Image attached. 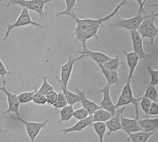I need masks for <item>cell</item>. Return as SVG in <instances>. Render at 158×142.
Listing matches in <instances>:
<instances>
[{
    "label": "cell",
    "instance_id": "cell-2",
    "mask_svg": "<svg viewBox=\"0 0 158 142\" xmlns=\"http://www.w3.org/2000/svg\"><path fill=\"white\" fill-rule=\"evenodd\" d=\"M139 5V9L137 13L129 18H123L118 17L115 21L109 25L110 28H122L129 31L137 30L145 18L147 17L148 13L145 10L144 5L146 1H136Z\"/></svg>",
    "mask_w": 158,
    "mask_h": 142
},
{
    "label": "cell",
    "instance_id": "cell-9",
    "mask_svg": "<svg viewBox=\"0 0 158 142\" xmlns=\"http://www.w3.org/2000/svg\"><path fill=\"white\" fill-rule=\"evenodd\" d=\"M86 56L82 54L76 58L70 56L67 61L64 63L61 68L60 71V82L66 88H68L69 83L72 75L74 65L77 62L85 58Z\"/></svg>",
    "mask_w": 158,
    "mask_h": 142
},
{
    "label": "cell",
    "instance_id": "cell-41",
    "mask_svg": "<svg viewBox=\"0 0 158 142\" xmlns=\"http://www.w3.org/2000/svg\"><path fill=\"white\" fill-rule=\"evenodd\" d=\"M0 142H1V141H0Z\"/></svg>",
    "mask_w": 158,
    "mask_h": 142
},
{
    "label": "cell",
    "instance_id": "cell-4",
    "mask_svg": "<svg viewBox=\"0 0 158 142\" xmlns=\"http://www.w3.org/2000/svg\"><path fill=\"white\" fill-rule=\"evenodd\" d=\"M53 1L50 0H10L7 2L6 6L17 5L28 10L36 12L41 19H44L47 15V11L44 10L46 4Z\"/></svg>",
    "mask_w": 158,
    "mask_h": 142
},
{
    "label": "cell",
    "instance_id": "cell-40",
    "mask_svg": "<svg viewBox=\"0 0 158 142\" xmlns=\"http://www.w3.org/2000/svg\"><path fill=\"white\" fill-rule=\"evenodd\" d=\"M156 102H157V103H158V99H157V101Z\"/></svg>",
    "mask_w": 158,
    "mask_h": 142
},
{
    "label": "cell",
    "instance_id": "cell-3",
    "mask_svg": "<svg viewBox=\"0 0 158 142\" xmlns=\"http://www.w3.org/2000/svg\"><path fill=\"white\" fill-rule=\"evenodd\" d=\"M142 98H136L134 95L133 91L131 85V82L127 81L123 86L121 93L118 98L117 103L115 104L117 109L126 106L127 105L132 104L134 106L135 109V117L136 120L139 119V104L138 102Z\"/></svg>",
    "mask_w": 158,
    "mask_h": 142
},
{
    "label": "cell",
    "instance_id": "cell-11",
    "mask_svg": "<svg viewBox=\"0 0 158 142\" xmlns=\"http://www.w3.org/2000/svg\"><path fill=\"white\" fill-rule=\"evenodd\" d=\"M110 86L106 84L103 88L98 91V93L103 94V98L100 103L101 108L110 112L112 116L116 114L118 109L113 103L110 96Z\"/></svg>",
    "mask_w": 158,
    "mask_h": 142
},
{
    "label": "cell",
    "instance_id": "cell-24",
    "mask_svg": "<svg viewBox=\"0 0 158 142\" xmlns=\"http://www.w3.org/2000/svg\"><path fill=\"white\" fill-rule=\"evenodd\" d=\"M74 109L73 106L68 105L61 109L60 112V122L69 121L74 116Z\"/></svg>",
    "mask_w": 158,
    "mask_h": 142
},
{
    "label": "cell",
    "instance_id": "cell-35",
    "mask_svg": "<svg viewBox=\"0 0 158 142\" xmlns=\"http://www.w3.org/2000/svg\"><path fill=\"white\" fill-rule=\"evenodd\" d=\"M58 98V93L55 90L51 91L46 95L47 105L53 106L56 103Z\"/></svg>",
    "mask_w": 158,
    "mask_h": 142
},
{
    "label": "cell",
    "instance_id": "cell-7",
    "mask_svg": "<svg viewBox=\"0 0 158 142\" xmlns=\"http://www.w3.org/2000/svg\"><path fill=\"white\" fill-rule=\"evenodd\" d=\"M11 118L16 119L24 124L26 128V132L31 142H35L36 138L39 136L43 129H47L48 120L42 121H28L21 118L20 116H13Z\"/></svg>",
    "mask_w": 158,
    "mask_h": 142
},
{
    "label": "cell",
    "instance_id": "cell-22",
    "mask_svg": "<svg viewBox=\"0 0 158 142\" xmlns=\"http://www.w3.org/2000/svg\"><path fill=\"white\" fill-rule=\"evenodd\" d=\"M65 2L66 8L64 10L61 12H58L56 14V17L62 16H68L74 19L75 16H77L75 12V6L77 2V1H64Z\"/></svg>",
    "mask_w": 158,
    "mask_h": 142
},
{
    "label": "cell",
    "instance_id": "cell-26",
    "mask_svg": "<svg viewBox=\"0 0 158 142\" xmlns=\"http://www.w3.org/2000/svg\"><path fill=\"white\" fill-rule=\"evenodd\" d=\"M38 91L37 87H34V90L31 91L22 92L18 95L19 100L20 104H27L32 101L34 94Z\"/></svg>",
    "mask_w": 158,
    "mask_h": 142
},
{
    "label": "cell",
    "instance_id": "cell-1",
    "mask_svg": "<svg viewBox=\"0 0 158 142\" xmlns=\"http://www.w3.org/2000/svg\"><path fill=\"white\" fill-rule=\"evenodd\" d=\"M129 4L127 1H122L116 6L114 10L106 16L98 18H80L77 16L74 19L77 25L72 35L75 41H78L81 44L82 50L87 48V41L92 38L100 40L98 33L101 25L115 16L119 10L124 6Z\"/></svg>",
    "mask_w": 158,
    "mask_h": 142
},
{
    "label": "cell",
    "instance_id": "cell-29",
    "mask_svg": "<svg viewBox=\"0 0 158 142\" xmlns=\"http://www.w3.org/2000/svg\"><path fill=\"white\" fill-rule=\"evenodd\" d=\"M54 90L52 86L48 82L47 76H44L43 78V82L40 87L38 89V92L40 94L46 96L51 91Z\"/></svg>",
    "mask_w": 158,
    "mask_h": 142
},
{
    "label": "cell",
    "instance_id": "cell-32",
    "mask_svg": "<svg viewBox=\"0 0 158 142\" xmlns=\"http://www.w3.org/2000/svg\"><path fill=\"white\" fill-rule=\"evenodd\" d=\"M147 69L150 77L149 85L154 86L158 85V70L153 69L149 66Z\"/></svg>",
    "mask_w": 158,
    "mask_h": 142
},
{
    "label": "cell",
    "instance_id": "cell-23",
    "mask_svg": "<svg viewBox=\"0 0 158 142\" xmlns=\"http://www.w3.org/2000/svg\"><path fill=\"white\" fill-rule=\"evenodd\" d=\"M113 116L110 112L103 109H100L95 111L92 115L93 123L94 122L106 123Z\"/></svg>",
    "mask_w": 158,
    "mask_h": 142
},
{
    "label": "cell",
    "instance_id": "cell-37",
    "mask_svg": "<svg viewBox=\"0 0 158 142\" xmlns=\"http://www.w3.org/2000/svg\"><path fill=\"white\" fill-rule=\"evenodd\" d=\"M148 115H150V116L158 115V103L157 102H152Z\"/></svg>",
    "mask_w": 158,
    "mask_h": 142
},
{
    "label": "cell",
    "instance_id": "cell-5",
    "mask_svg": "<svg viewBox=\"0 0 158 142\" xmlns=\"http://www.w3.org/2000/svg\"><path fill=\"white\" fill-rule=\"evenodd\" d=\"M29 25H32L38 27L40 29H43L44 28L43 25L32 20L29 12L27 9L22 8V11L18 17L16 21L14 23H11L7 25L6 31L2 40L4 41H6L8 38L11 31L14 29L20 27L26 26Z\"/></svg>",
    "mask_w": 158,
    "mask_h": 142
},
{
    "label": "cell",
    "instance_id": "cell-19",
    "mask_svg": "<svg viewBox=\"0 0 158 142\" xmlns=\"http://www.w3.org/2000/svg\"><path fill=\"white\" fill-rule=\"evenodd\" d=\"M56 80L62 89V92L64 94L68 105L73 106L75 104L80 102V97L77 93H74L69 90L68 88H66L60 82V78L56 76Z\"/></svg>",
    "mask_w": 158,
    "mask_h": 142
},
{
    "label": "cell",
    "instance_id": "cell-17",
    "mask_svg": "<svg viewBox=\"0 0 158 142\" xmlns=\"http://www.w3.org/2000/svg\"><path fill=\"white\" fill-rule=\"evenodd\" d=\"M93 117L92 116H90L85 119L78 121L71 127L62 129L61 131L65 134L71 132H79L82 131L85 128L93 125Z\"/></svg>",
    "mask_w": 158,
    "mask_h": 142
},
{
    "label": "cell",
    "instance_id": "cell-10",
    "mask_svg": "<svg viewBox=\"0 0 158 142\" xmlns=\"http://www.w3.org/2000/svg\"><path fill=\"white\" fill-rule=\"evenodd\" d=\"M131 39L132 43L133 52H135L140 59H150L153 58V56L148 54L145 51L144 48L143 39L137 30L130 31Z\"/></svg>",
    "mask_w": 158,
    "mask_h": 142
},
{
    "label": "cell",
    "instance_id": "cell-8",
    "mask_svg": "<svg viewBox=\"0 0 158 142\" xmlns=\"http://www.w3.org/2000/svg\"><path fill=\"white\" fill-rule=\"evenodd\" d=\"M0 91L2 92L5 94L7 99V109L4 111V114L13 113L16 116H19V107L20 104L18 98V95L8 91L6 87V81L3 79L2 86L0 87Z\"/></svg>",
    "mask_w": 158,
    "mask_h": 142
},
{
    "label": "cell",
    "instance_id": "cell-27",
    "mask_svg": "<svg viewBox=\"0 0 158 142\" xmlns=\"http://www.w3.org/2000/svg\"><path fill=\"white\" fill-rule=\"evenodd\" d=\"M121 62L118 55H117L115 57H111L103 64V66L108 70L113 71H118Z\"/></svg>",
    "mask_w": 158,
    "mask_h": 142
},
{
    "label": "cell",
    "instance_id": "cell-31",
    "mask_svg": "<svg viewBox=\"0 0 158 142\" xmlns=\"http://www.w3.org/2000/svg\"><path fill=\"white\" fill-rule=\"evenodd\" d=\"M141 98H142L140 100V106L142 110L144 113L145 116L147 117L148 116L151 104L153 102L146 98L143 97V96L141 97Z\"/></svg>",
    "mask_w": 158,
    "mask_h": 142
},
{
    "label": "cell",
    "instance_id": "cell-25",
    "mask_svg": "<svg viewBox=\"0 0 158 142\" xmlns=\"http://www.w3.org/2000/svg\"><path fill=\"white\" fill-rule=\"evenodd\" d=\"M92 125L95 132L98 136L99 142H104V137L107 129L106 123L94 122Z\"/></svg>",
    "mask_w": 158,
    "mask_h": 142
},
{
    "label": "cell",
    "instance_id": "cell-28",
    "mask_svg": "<svg viewBox=\"0 0 158 142\" xmlns=\"http://www.w3.org/2000/svg\"><path fill=\"white\" fill-rule=\"evenodd\" d=\"M143 97L150 99L152 102H156L158 98V91L156 86L149 85Z\"/></svg>",
    "mask_w": 158,
    "mask_h": 142
},
{
    "label": "cell",
    "instance_id": "cell-18",
    "mask_svg": "<svg viewBox=\"0 0 158 142\" xmlns=\"http://www.w3.org/2000/svg\"><path fill=\"white\" fill-rule=\"evenodd\" d=\"M101 70L102 74L107 81L106 84L111 86L115 85L118 86L120 83V79L118 71H110L105 68L102 64H97Z\"/></svg>",
    "mask_w": 158,
    "mask_h": 142
},
{
    "label": "cell",
    "instance_id": "cell-34",
    "mask_svg": "<svg viewBox=\"0 0 158 142\" xmlns=\"http://www.w3.org/2000/svg\"><path fill=\"white\" fill-rule=\"evenodd\" d=\"M32 102L40 106H44L47 104L46 96L38 92H36L32 98Z\"/></svg>",
    "mask_w": 158,
    "mask_h": 142
},
{
    "label": "cell",
    "instance_id": "cell-15",
    "mask_svg": "<svg viewBox=\"0 0 158 142\" xmlns=\"http://www.w3.org/2000/svg\"><path fill=\"white\" fill-rule=\"evenodd\" d=\"M124 107L121 108L119 109H117L115 115L105 123L107 129L108 130L107 133V136H110L113 132H116L118 131L123 130L121 122V115Z\"/></svg>",
    "mask_w": 158,
    "mask_h": 142
},
{
    "label": "cell",
    "instance_id": "cell-38",
    "mask_svg": "<svg viewBox=\"0 0 158 142\" xmlns=\"http://www.w3.org/2000/svg\"><path fill=\"white\" fill-rule=\"evenodd\" d=\"M151 16L153 17H158V12H156V13H152L150 14Z\"/></svg>",
    "mask_w": 158,
    "mask_h": 142
},
{
    "label": "cell",
    "instance_id": "cell-20",
    "mask_svg": "<svg viewBox=\"0 0 158 142\" xmlns=\"http://www.w3.org/2000/svg\"><path fill=\"white\" fill-rule=\"evenodd\" d=\"M138 121L143 131L152 132L158 130V117L139 119Z\"/></svg>",
    "mask_w": 158,
    "mask_h": 142
},
{
    "label": "cell",
    "instance_id": "cell-12",
    "mask_svg": "<svg viewBox=\"0 0 158 142\" xmlns=\"http://www.w3.org/2000/svg\"><path fill=\"white\" fill-rule=\"evenodd\" d=\"M126 106H124L121 115V122L123 131L129 135L143 131V130L139 125L138 120L136 119L129 118L124 116V112Z\"/></svg>",
    "mask_w": 158,
    "mask_h": 142
},
{
    "label": "cell",
    "instance_id": "cell-6",
    "mask_svg": "<svg viewBox=\"0 0 158 142\" xmlns=\"http://www.w3.org/2000/svg\"><path fill=\"white\" fill-rule=\"evenodd\" d=\"M156 19V17L148 14L137 30L143 39L145 38L149 39L152 46L154 45L155 38L158 34V27L155 23Z\"/></svg>",
    "mask_w": 158,
    "mask_h": 142
},
{
    "label": "cell",
    "instance_id": "cell-39",
    "mask_svg": "<svg viewBox=\"0 0 158 142\" xmlns=\"http://www.w3.org/2000/svg\"><path fill=\"white\" fill-rule=\"evenodd\" d=\"M127 140H128V142H132L131 141H130V140H128V139Z\"/></svg>",
    "mask_w": 158,
    "mask_h": 142
},
{
    "label": "cell",
    "instance_id": "cell-13",
    "mask_svg": "<svg viewBox=\"0 0 158 142\" xmlns=\"http://www.w3.org/2000/svg\"><path fill=\"white\" fill-rule=\"evenodd\" d=\"M76 91L80 97V102H81L82 108L88 111L90 116H92L95 111L101 109L100 105H98L95 102L87 98L86 89L81 90L79 88H76Z\"/></svg>",
    "mask_w": 158,
    "mask_h": 142
},
{
    "label": "cell",
    "instance_id": "cell-21",
    "mask_svg": "<svg viewBox=\"0 0 158 142\" xmlns=\"http://www.w3.org/2000/svg\"><path fill=\"white\" fill-rule=\"evenodd\" d=\"M158 130L152 132H139L136 133L129 134L128 140L132 142H148Z\"/></svg>",
    "mask_w": 158,
    "mask_h": 142
},
{
    "label": "cell",
    "instance_id": "cell-33",
    "mask_svg": "<svg viewBox=\"0 0 158 142\" xmlns=\"http://www.w3.org/2000/svg\"><path fill=\"white\" fill-rule=\"evenodd\" d=\"M90 116L88 111L83 108L82 107L75 110L73 117L79 121L85 119Z\"/></svg>",
    "mask_w": 158,
    "mask_h": 142
},
{
    "label": "cell",
    "instance_id": "cell-16",
    "mask_svg": "<svg viewBox=\"0 0 158 142\" xmlns=\"http://www.w3.org/2000/svg\"><path fill=\"white\" fill-rule=\"evenodd\" d=\"M123 52L126 57V62L129 68L128 81L131 82L140 59L138 55L133 51L129 52L126 50H124Z\"/></svg>",
    "mask_w": 158,
    "mask_h": 142
},
{
    "label": "cell",
    "instance_id": "cell-36",
    "mask_svg": "<svg viewBox=\"0 0 158 142\" xmlns=\"http://www.w3.org/2000/svg\"><path fill=\"white\" fill-rule=\"evenodd\" d=\"M11 74L12 73L11 72L7 71L3 62L0 59V76L3 79H5L6 75H11Z\"/></svg>",
    "mask_w": 158,
    "mask_h": 142
},
{
    "label": "cell",
    "instance_id": "cell-14",
    "mask_svg": "<svg viewBox=\"0 0 158 142\" xmlns=\"http://www.w3.org/2000/svg\"><path fill=\"white\" fill-rule=\"evenodd\" d=\"M80 54L85 55L86 57L90 58L97 64H104L111 58L106 53L98 51H94L86 48L85 49L79 51Z\"/></svg>",
    "mask_w": 158,
    "mask_h": 142
},
{
    "label": "cell",
    "instance_id": "cell-30",
    "mask_svg": "<svg viewBox=\"0 0 158 142\" xmlns=\"http://www.w3.org/2000/svg\"><path fill=\"white\" fill-rule=\"evenodd\" d=\"M68 105L67 101L62 92L58 93V98L57 101L54 105L53 106L55 109H62Z\"/></svg>",
    "mask_w": 158,
    "mask_h": 142
}]
</instances>
